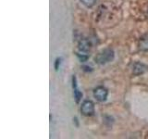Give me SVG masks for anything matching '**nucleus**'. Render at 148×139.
Returning a JSON list of instances; mask_svg holds the SVG:
<instances>
[{
    "mask_svg": "<svg viewBox=\"0 0 148 139\" xmlns=\"http://www.w3.org/2000/svg\"><path fill=\"white\" fill-rule=\"evenodd\" d=\"M114 58H115V53H114L113 49L106 48L95 56V63L99 64V65H104V64H106L110 61H112Z\"/></svg>",
    "mask_w": 148,
    "mask_h": 139,
    "instance_id": "f257e3e1",
    "label": "nucleus"
},
{
    "mask_svg": "<svg viewBox=\"0 0 148 139\" xmlns=\"http://www.w3.org/2000/svg\"><path fill=\"white\" fill-rule=\"evenodd\" d=\"M81 112L85 117H90L95 114V104L91 100H84L81 106Z\"/></svg>",
    "mask_w": 148,
    "mask_h": 139,
    "instance_id": "f03ea898",
    "label": "nucleus"
},
{
    "mask_svg": "<svg viewBox=\"0 0 148 139\" xmlns=\"http://www.w3.org/2000/svg\"><path fill=\"white\" fill-rule=\"evenodd\" d=\"M94 97L98 102H104L108 99V91L104 86H97L92 91Z\"/></svg>",
    "mask_w": 148,
    "mask_h": 139,
    "instance_id": "7ed1b4c3",
    "label": "nucleus"
},
{
    "mask_svg": "<svg viewBox=\"0 0 148 139\" xmlns=\"http://www.w3.org/2000/svg\"><path fill=\"white\" fill-rule=\"evenodd\" d=\"M148 71V66L141 62H135L132 65V74L135 76L142 75Z\"/></svg>",
    "mask_w": 148,
    "mask_h": 139,
    "instance_id": "20e7f679",
    "label": "nucleus"
},
{
    "mask_svg": "<svg viewBox=\"0 0 148 139\" xmlns=\"http://www.w3.org/2000/svg\"><path fill=\"white\" fill-rule=\"evenodd\" d=\"M72 87H73V93H74V97H75L76 103H80V101L82 98V91L79 90L77 86V79L75 76L72 77Z\"/></svg>",
    "mask_w": 148,
    "mask_h": 139,
    "instance_id": "39448f33",
    "label": "nucleus"
},
{
    "mask_svg": "<svg viewBox=\"0 0 148 139\" xmlns=\"http://www.w3.org/2000/svg\"><path fill=\"white\" fill-rule=\"evenodd\" d=\"M92 46V44H91V41L89 39H82L80 42H79L78 44V49L81 50V51H84V52H88V51L90 50Z\"/></svg>",
    "mask_w": 148,
    "mask_h": 139,
    "instance_id": "423d86ee",
    "label": "nucleus"
},
{
    "mask_svg": "<svg viewBox=\"0 0 148 139\" xmlns=\"http://www.w3.org/2000/svg\"><path fill=\"white\" fill-rule=\"evenodd\" d=\"M139 48L143 52H148V35L143 36L139 40Z\"/></svg>",
    "mask_w": 148,
    "mask_h": 139,
    "instance_id": "0eeeda50",
    "label": "nucleus"
},
{
    "mask_svg": "<svg viewBox=\"0 0 148 139\" xmlns=\"http://www.w3.org/2000/svg\"><path fill=\"white\" fill-rule=\"evenodd\" d=\"M76 55H77L78 58L80 59L81 62H85V61H87V59L89 58V55L87 54V52H84V51L78 50L76 52Z\"/></svg>",
    "mask_w": 148,
    "mask_h": 139,
    "instance_id": "6e6552de",
    "label": "nucleus"
},
{
    "mask_svg": "<svg viewBox=\"0 0 148 139\" xmlns=\"http://www.w3.org/2000/svg\"><path fill=\"white\" fill-rule=\"evenodd\" d=\"M80 1H81V3L82 5H84L86 8H92L96 4L97 0H80Z\"/></svg>",
    "mask_w": 148,
    "mask_h": 139,
    "instance_id": "1a4fd4ad",
    "label": "nucleus"
},
{
    "mask_svg": "<svg viewBox=\"0 0 148 139\" xmlns=\"http://www.w3.org/2000/svg\"><path fill=\"white\" fill-rule=\"evenodd\" d=\"M60 65V58H57L56 59V63H55V69L57 70H58V66Z\"/></svg>",
    "mask_w": 148,
    "mask_h": 139,
    "instance_id": "9d476101",
    "label": "nucleus"
},
{
    "mask_svg": "<svg viewBox=\"0 0 148 139\" xmlns=\"http://www.w3.org/2000/svg\"><path fill=\"white\" fill-rule=\"evenodd\" d=\"M147 13H148V10H147Z\"/></svg>",
    "mask_w": 148,
    "mask_h": 139,
    "instance_id": "9b49d317",
    "label": "nucleus"
}]
</instances>
